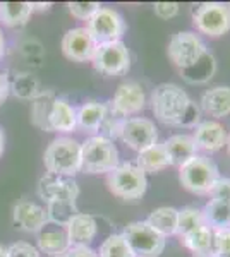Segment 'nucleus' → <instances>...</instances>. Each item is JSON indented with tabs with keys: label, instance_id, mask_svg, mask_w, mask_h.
Returning a JSON list of instances; mask_svg holds the SVG:
<instances>
[{
	"label": "nucleus",
	"instance_id": "obj_1",
	"mask_svg": "<svg viewBox=\"0 0 230 257\" xmlns=\"http://www.w3.org/2000/svg\"><path fill=\"white\" fill-rule=\"evenodd\" d=\"M153 115L165 125L196 127L201 122V108L174 82L158 84L151 93Z\"/></svg>",
	"mask_w": 230,
	"mask_h": 257
},
{
	"label": "nucleus",
	"instance_id": "obj_2",
	"mask_svg": "<svg viewBox=\"0 0 230 257\" xmlns=\"http://www.w3.org/2000/svg\"><path fill=\"white\" fill-rule=\"evenodd\" d=\"M43 165L47 173L74 177L81 172V144L70 138L53 139L43 153Z\"/></svg>",
	"mask_w": 230,
	"mask_h": 257
},
{
	"label": "nucleus",
	"instance_id": "obj_3",
	"mask_svg": "<svg viewBox=\"0 0 230 257\" xmlns=\"http://www.w3.org/2000/svg\"><path fill=\"white\" fill-rule=\"evenodd\" d=\"M119 149L114 141L102 136H91L81 144V172L96 175V173H110L120 165Z\"/></svg>",
	"mask_w": 230,
	"mask_h": 257
},
{
	"label": "nucleus",
	"instance_id": "obj_4",
	"mask_svg": "<svg viewBox=\"0 0 230 257\" xmlns=\"http://www.w3.org/2000/svg\"><path fill=\"white\" fill-rule=\"evenodd\" d=\"M218 178L220 173L215 161L203 155H196L179 167V180L182 187L192 194H210Z\"/></svg>",
	"mask_w": 230,
	"mask_h": 257
},
{
	"label": "nucleus",
	"instance_id": "obj_5",
	"mask_svg": "<svg viewBox=\"0 0 230 257\" xmlns=\"http://www.w3.org/2000/svg\"><path fill=\"white\" fill-rule=\"evenodd\" d=\"M108 190L122 201H136L146 194L148 178L146 173L136 167V163H120L119 167L107 173Z\"/></svg>",
	"mask_w": 230,
	"mask_h": 257
},
{
	"label": "nucleus",
	"instance_id": "obj_6",
	"mask_svg": "<svg viewBox=\"0 0 230 257\" xmlns=\"http://www.w3.org/2000/svg\"><path fill=\"white\" fill-rule=\"evenodd\" d=\"M167 53H169V59L172 60V64L182 72V70H187L198 64L208 53V48L196 33L181 31L175 33L170 38Z\"/></svg>",
	"mask_w": 230,
	"mask_h": 257
},
{
	"label": "nucleus",
	"instance_id": "obj_7",
	"mask_svg": "<svg viewBox=\"0 0 230 257\" xmlns=\"http://www.w3.org/2000/svg\"><path fill=\"white\" fill-rule=\"evenodd\" d=\"M122 237L134 257H160L167 245V238L155 231L146 221L129 223L124 228Z\"/></svg>",
	"mask_w": 230,
	"mask_h": 257
},
{
	"label": "nucleus",
	"instance_id": "obj_8",
	"mask_svg": "<svg viewBox=\"0 0 230 257\" xmlns=\"http://www.w3.org/2000/svg\"><path fill=\"white\" fill-rule=\"evenodd\" d=\"M192 23L199 33L220 38L230 31V11L227 4L220 2H204L192 9Z\"/></svg>",
	"mask_w": 230,
	"mask_h": 257
},
{
	"label": "nucleus",
	"instance_id": "obj_9",
	"mask_svg": "<svg viewBox=\"0 0 230 257\" xmlns=\"http://www.w3.org/2000/svg\"><path fill=\"white\" fill-rule=\"evenodd\" d=\"M95 70L105 76H122L131 69V53L124 41L96 45L95 55L91 59Z\"/></svg>",
	"mask_w": 230,
	"mask_h": 257
},
{
	"label": "nucleus",
	"instance_id": "obj_10",
	"mask_svg": "<svg viewBox=\"0 0 230 257\" xmlns=\"http://www.w3.org/2000/svg\"><path fill=\"white\" fill-rule=\"evenodd\" d=\"M86 30L93 36L96 45H103L112 41H122L127 26L120 12L110 7H100L93 18L88 21Z\"/></svg>",
	"mask_w": 230,
	"mask_h": 257
},
{
	"label": "nucleus",
	"instance_id": "obj_11",
	"mask_svg": "<svg viewBox=\"0 0 230 257\" xmlns=\"http://www.w3.org/2000/svg\"><path fill=\"white\" fill-rule=\"evenodd\" d=\"M120 139L124 141L125 146L141 153L158 143V128L149 118H125Z\"/></svg>",
	"mask_w": 230,
	"mask_h": 257
},
{
	"label": "nucleus",
	"instance_id": "obj_12",
	"mask_svg": "<svg viewBox=\"0 0 230 257\" xmlns=\"http://www.w3.org/2000/svg\"><path fill=\"white\" fill-rule=\"evenodd\" d=\"M38 196L45 202H76L79 196L78 182L72 177L47 173L38 182Z\"/></svg>",
	"mask_w": 230,
	"mask_h": 257
},
{
	"label": "nucleus",
	"instance_id": "obj_13",
	"mask_svg": "<svg viewBox=\"0 0 230 257\" xmlns=\"http://www.w3.org/2000/svg\"><path fill=\"white\" fill-rule=\"evenodd\" d=\"M110 106L125 118L129 115H134L137 111L144 110L146 94L143 86L136 81H125L122 84H119L110 101Z\"/></svg>",
	"mask_w": 230,
	"mask_h": 257
},
{
	"label": "nucleus",
	"instance_id": "obj_14",
	"mask_svg": "<svg viewBox=\"0 0 230 257\" xmlns=\"http://www.w3.org/2000/svg\"><path fill=\"white\" fill-rule=\"evenodd\" d=\"M96 41L86 28H72L62 38V53L72 62H91Z\"/></svg>",
	"mask_w": 230,
	"mask_h": 257
},
{
	"label": "nucleus",
	"instance_id": "obj_15",
	"mask_svg": "<svg viewBox=\"0 0 230 257\" xmlns=\"http://www.w3.org/2000/svg\"><path fill=\"white\" fill-rule=\"evenodd\" d=\"M12 221L16 228L29 233H38L45 225H48L47 209L31 201H19L12 209Z\"/></svg>",
	"mask_w": 230,
	"mask_h": 257
},
{
	"label": "nucleus",
	"instance_id": "obj_16",
	"mask_svg": "<svg viewBox=\"0 0 230 257\" xmlns=\"http://www.w3.org/2000/svg\"><path fill=\"white\" fill-rule=\"evenodd\" d=\"M64 228L70 247H90L98 235V219L93 214L78 213Z\"/></svg>",
	"mask_w": 230,
	"mask_h": 257
},
{
	"label": "nucleus",
	"instance_id": "obj_17",
	"mask_svg": "<svg viewBox=\"0 0 230 257\" xmlns=\"http://www.w3.org/2000/svg\"><path fill=\"white\" fill-rule=\"evenodd\" d=\"M192 139H194L198 151L201 149L204 153H216L227 143V132L223 125L215 120H203L194 127Z\"/></svg>",
	"mask_w": 230,
	"mask_h": 257
},
{
	"label": "nucleus",
	"instance_id": "obj_18",
	"mask_svg": "<svg viewBox=\"0 0 230 257\" xmlns=\"http://www.w3.org/2000/svg\"><path fill=\"white\" fill-rule=\"evenodd\" d=\"M204 226L213 231L230 230V199L211 197L201 209Z\"/></svg>",
	"mask_w": 230,
	"mask_h": 257
},
{
	"label": "nucleus",
	"instance_id": "obj_19",
	"mask_svg": "<svg viewBox=\"0 0 230 257\" xmlns=\"http://www.w3.org/2000/svg\"><path fill=\"white\" fill-rule=\"evenodd\" d=\"M199 108L213 118L230 115V86H215L203 93Z\"/></svg>",
	"mask_w": 230,
	"mask_h": 257
},
{
	"label": "nucleus",
	"instance_id": "obj_20",
	"mask_svg": "<svg viewBox=\"0 0 230 257\" xmlns=\"http://www.w3.org/2000/svg\"><path fill=\"white\" fill-rule=\"evenodd\" d=\"M36 242H38L40 250L48 255L65 254L70 247L67 231L62 226L48 228V225H45L38 233H36Z\"/></svg>",
	"mask_w": 230,
	"mask_h": 257
},
{
	"label": "nucleus",
	"instance_id": "obj_21",
	"mask_svg": "<svg viewBox=\"0 0 230 257\" xmlns=\"http://www.w3.org/2000/svg\"><path fill=\"white\" fill-rule=\"evenodd\" d=\"M107 111V103H100L95 99L83 103L76 110V127L85 134H96Z\"/></svg>",
	"mask_w": 230,
	"mask_h": 257
},
{
	"label": "nucleus",
	"instance_id": "obj_22",
	"mask_svg": "<svg viewBox=\"0 0 230 257\" xmlns=\"http://www.w3.org/2000/svg\"><path fill=\"white\" fill-rule=\"evenodd\" d=\"M163 146H165L167 153H169V158L172 161V165H177V167H182L186 161H189L198 155L196 143L189 134H175L167 139L163 143Z\"/></svg>",
	"mask_w": 230,
	"mask_h": 257
},
{
	"label": "nucleus",
	"instance_id": "obj_23",
	"mask_svg": "<svg viewBox=\"0 0 230 257\" xmlns=\"http://www.w3.org/2000/svg\"><path fill=\"white\" fill-rule=\"evenodd\" d=\"M48 122L52 132H72L76 128V108L67 99L55 98Z\"/></svg>",
	"mask_w": 230,
	"mask_h": 257
},
{
	"label": "nucleus",
	"instance_id": "obj_24",
	"mask_svg": "<svg viewBox=\"0 0 230 257\" xmlns=\"http://www.w3.org/2000/svg\"><path fill=\"white\" fill-rule=\"evenodd\" d=\"M172 161L169 158V153L163 144L157 143L153 146H149L144 151L137 153V160H136V167L144 173H157L165 170L167 167H170Z\"/></svg>",
	"mask_w": 230,
	"mask_h": 257
},
{
	"label": "nucleus",
	"instance_id": "obj_25",
	"mask_svg": "<svg viewBox=\"0 0 230 257\" xmlns=\"http://www.w3.org/2000/svg\"><path fill=\"white\" fill-rule=\"evenodd\" d=\"M182 245L189 248L194 257H211L213 255V230L201 226L181 238Z\"/></svg>",
	"mask_w": 230,
	"mask_h": 257
},
{
	"label": "nucleus",
	"instance_id": "obj_26",
	"mask_svg": "<svg viewBox=\"0 0 230 257\" xmlns=\"http://www.w3.org/2000/svg\"><path fill=\"white\" fill-rule=\"evenodd\" d=\"M33 14L29 2H0V23L7 28H21Z\"/></svg>",
	"mask_w": 230,
	"mask_h": 257
},
{
	"label": "nucleus",
	"instance_id": "obj_27",
	"mask_svg": "<svg viewBox=\"0 0 230 257\" xmlns=\"http://www.w3.org/2000/svg\"><path fill=\"white\" fill-rule=\"evenodd\" d=\"M53 101H55V96H53L52 91H40V93L31 99V110H29L31 122L45 132H52L50 131L48 118H50V111H52Z\"/></svg>",
	"mask_w": 230,
	"mask_h": 257
},
{
	"label": "nucleus",
	"instance_id": "obj_28",
	"mask_svg": "<svg viewBox=\"0 0 230 257\" xmlns=\"http://www.w3.org/2000/svg\"><path fill=\"white\" fill-rule=\"evenodd\" d=\"M177 218H179V209L163 206V208L155 209L148 216V219H146V223L155 231H158L162 237L167 238L170 235L177 233Z\"/></svg>",
	"mask_w": 230,
	"mask_h": 257
},
{
	"label": "nucleus",
	"instance_id": "obj_29",
	"mask_svg": "<svg viewBox=\"0 0 230 257\" xmlns=\"http://www.w3.org/2000/svg\"><path fill=\"white\" fill-rule=\"evenodd\" d=\"M215 70H216L215 57L208 52L196 65H192V67L187 70H182L181 76L189 82V84H204V82H208L211 79Z\"/></svg>",
	"mask_w": 230,
	"mask_h": 257
},
{
	"label": "nucleus",
	"instance_id": "obj_30",
	"mask_svg": "<svg viewBox=\"0 0 230 257\" xmlns=\"http://www.w3.org/2000/svg\"><path fill=\"white\" fill-rule=\"evenodd\" d=\"M204 226V219L201 209L194 208V206H187V208L179 209V218H177V233L179 237L191 233V231L198 230V228Z\"/></svg>",
	"mask_w": 230,
	"mask_h": 257
},
{
	"label": "nucleus",
	"instance_id": "obj_31",
	"mask_svg": "<svg viewBox=\"0 0 230 257\" xmlns=\"http://www.w3.org/2000/svg\"><path fill=\"white\" fill-rule=\"evenodd\" d=\"M79 213L76 202H48L47 218L48 223L64 228L67 223Z\"/></svg>",
	"mask_w": 230,
	"mask_h": 257
},
{
	"label": "nucleus",
	"instance_id": "obj_32",
	"mask_svg": "<svg viewBox=\"0 0 230 257\" xmlns=\"http://www.w3.org/2000/svg\"><path fill=\"white\" fill-rule=\"evenodd\" d=\"M98 257H134L122 233H112L100 245Z\"/></svg>",
	"mask_w": 230,
	"mask_h": 257
},
{
	"label": "nucleus",
	"instance_id": "obj_33",
	"mask_svg": "<svg viewBox=\"0 0 230 257\" xmlns=\"http://www.w3.org/2000/svg\"><path fill=\"white\" fill-rule=\"evenodd\" d=\"M124 122H125V117H122L120 113H117L110 105H107L105 117H103L102 123H100L98 134L96 136H102V138H105L108 141H114L117 138H120Z\"/></svg>",
	"mask_w": 230,
	"mask_h": 257
},
{
	"label": "nucleus",
	"instance_id": "obj_34",
	"mask_svg": "<svg viewBox=\"0 0 230 257\" xmlns=\"http://www.w3.org/2000/svg\"><path fill=\"white\" fill-rule=\"evenodd\" d=\"M11 89L14 91L16 96H19L23 99H33L40 93L38 81H36L33 76H29V74H21V76L16 77V81Z\"/></svg>",
	"mask_w": 230,
	"mask_h": 257
},
{
	"label": "nucleus",
	"instance_id": "obj_35",
	"mask_svg": "<svg viewBox=\"0 0 230 257\" xmlns=\"http://www.w3.org/2000/svg\"><path fill=\"white\" fill-rule=\"evenodd\" d=\"M67 7L69 12L72 14V18L81 21H90L102 6L98 2H69Z\"/></svg>",
	"mask_w": 230,
	"mask_h": 257
},
{
	"label": "nucleus",
	"instance_id": "obj_36",
	"mask_svg": "<svg viewBox=\"0 0 230 257\" xmlns=\"http://www.w3.org/2000/svg\"><path fill=\"white\" fill-rule=\"evenodd\" d=\"M213 255L230 257V230L213 231Z\"/></svg>",
	"mask_w": 230,
	"mask_h": 257
},
{
	"label": "nucleus",
	"instance_id": "obj_37",
	"mask_svg": "<svg viewBox=\"0 0 230 257\" xmlns=\"http://www.w3.org/2000/svg\"><path fill=\"white\" fill-rule=\"evenodd\" d=\"M7 257H40V252L28 242H16L7 247Z\"/></svg>",
	"mask_w": 230,
	"mask_h": 257
},
{
	"label": "nucleus",
	"instance_id": "obj_38",
	"mask_svg": "<svg viewBox=\"0 0 230 257\" xmlns=\"http://www.w3.org/2000/svg\"><path fill=\"white\" fill-rule=\"evenodd\" d=\"M155 9V16L160 19H172L175 16L179 14V9H181V6H179L177 2H157L153 6Z\"/></svg>",
	"mask_w": 230,
	"mask_h": 257
},
{
	"label": "nucleus",
	"instance_id": "obj_39",
	"mask_svg": "<svg viewBox=\"0 0 230 257\" xmlns=\"http://www.w3.org/2000/svg\"><path fill=\"white\" fill-rule=\"evenodd\" d=\"M211 197H220V199H230V178H218L216 184L213 185L211 192H210Z\"/></svg>",
	"mask_w": 230,
	"mask_h": 257
},
{
	"label": "nucleus",
	"instance_id": "obj_40",
	"mask_svg": "<svg viewBox=\"0 0 230 257\" xmlns=\"http://www.w3.org/2000/svg\"><path fill=\"white\" fill-rule=\"evenodd\" d=\"M65 257H98V252H95L91 247H69Z\"/></svg>",
	"mask_w": 230,
	"mask_h": 257
},
{
	"label": "nucleus",
	"instance_id": "obj_41",
	"mask_svg": "<svg viewBox=\"0 0 230 257\" xmlns=\"http://www.w3.org/2000/svg\"><path fill=\"white\" fill-rule=\"evenodd\" d=\"M9 91H11V82H9V79H7L6 74L0 70V103L9 96Z\"/></svg>",
	"mask_w": 230,
	"mask_h": 257
},
{
	"label": "nucleus",
	"instance_id": "obj_42",
	"mask_svg": "<svg viewBox=\"0 0 230 257\" xmlns=\"http://www.w3.org/2000/svg\"><path fill=\"white\" fill-rule=\"evenodd\" d=\"M31 7H33V12H35V11H40V12H43V11H48L50 9V7H52V4H50V2H47V4H36V2H33L31 4Z\"/></svg>",
	"mask_w": 230,
	"mask_h": 257
},
{
	"label": "nucleus",
	"instance_id": "obj_43",
	"mask_svg": "<svg viewBox=\"0 0 230 257\" xmlns=\"http://www.w3.org/2000/svg\"><path fill=\"white\" fill-rule=\"evenodd\" d=\"M4 53H6V36H4L2 26H0V59H2Z\"/></svg>",
	"mask_w": 230,
	"mask_h": 257
},
{
	"label": "nucleus",
	"instance_id": "obj_44",
	"mask_svg": "<svg viewBox=\"0 0 230 257\" xmlns=\"http://www.w3.org/2000/svg\"><path fill=\"white\" fill-rule=\"evenodd\" d=\"M4 146H6V138H4V131L0 128V156L4 153Z\"/></svg>",
	"mask_w": 230,
	"mask_h": 257
},
{
	"label": "nucleus",
	"instance_id": "obj_45",
	"mask_svg": "<svg viewBox=\"0 0 230 257\" xmlns=\"http://www.w3.org/2000/svg\"><path fill=\"white\" fill-rule=\"evenodd\" d=\"M0 257H7V247L0 245Z\"/></svg>",
	"mask_w": 230,
	"mask_h": 257
},
{
	"label": "nucleus",
	"instance_id": "obj_46",
	"mask_svg": "<svg viewBox=\"0 0 230 257\" xmlns=\"http://www.w3.org/2000/svg\"><path fill=\"white\" fill-rule=\"evenodd\" d=\"M225 146H227V149H228V155H230V134L227 136V143H225Z\"/></svg>",
	"mask_w": 230,
	"mask_h": 257
},
{
	"label": "nucleus",
	"instance_id": "obj_47",
	"mask_svg": "<svg viewBox=\"0 0 230 257\" xmlns=\"http://www.w3.org/2000/svg\"><path fill=\"white\" fill-rule=\"evenodd\" d=\"M52 257H65V254H58V255H52Z\"/></svg>",
	"mask_w": 230,
	"mask_h": 257
},
{
	"label": "nucleus",
	"instance_id": "obj_48",
	"mask_svg": "<svg viewBox=\"0 0 230 257\" xmlns=\"http://www.w3.org/2000/svg\"><path fill=\"white\" fill-rule=\"evenodd\" d=\"M227 7H228V11H230V4H227Z\"/></svg>",
	"mask_w": 230,
	"mask_h": 257
},
{
	"label": "nucleus",
	"instance_id": "obj_49",
	"mask_svg": "<svg viewBox=\"0 0 230 257\" xmlns=\"http://www.w3.org/2000/svg\"><path fill=\"white\" fill-rule=\"evenodd\" d=\"M211 257H216V255H211Z\"/></svg>",
	"mask_w": 230,
	"mask_h": 257
}]
</instances>
